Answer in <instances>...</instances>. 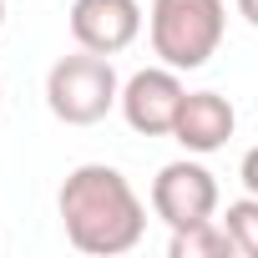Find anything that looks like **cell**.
<instances>
[{"label": "cell", "instance_id": "cell-5", "mask_svg": "<svg viewBox=\"0 0 258 258\" xmlns=\"http://www.w3.org/2000/svg\"><path fill=\"white\" fill-rule=\"evenodd\" d=\"M182 96H187V86L172 66H147L121 81V116L137 137H172Z\"/></svg>", "mask_w": 258, "mask_h": 258}, {"label": "cell", "instance_id": "cell-2", "mask_svg": "<svg viewBox=\"0 0 258 258\" xmlns=\"http://www.w3.org/2000/svg\"><path fill=\"white\" fill-rule=\"evenodd\" d=\"M147 31H152V51L162 56V66L198 71L218 56L228 36V11L223 0H152Z\"/></svg>", "mask_w": 258, "mask_h": 258}, {"label": "cell", "instance_id": "cell-4", "mask_svg": "<svg viewBox=\"0 0 258 258\" xmlns=\"http://www.w3.org/2000/svg\"><path fill=\"white\" fill-rule=\"evenodd\" d=\"M218 177L192 162V157H177L167 162L157 177H152V213L167 223V228H187V223H203V218H218Z\"/></svg>", "mask_w": 258, "mask_h": 258}, {"label": "cell", "instance_id": "cell-1", "mask_svg": "<svg viewBox=\"0 0 258 258\" xmlns=\"http://www.w3.org/2000/svg\"><path fill=\"white\" fill-rule=\"evenodd\" d=\"M56 213L66 228V243L91 253V258H116L132 253L147 233V208L132 192L116 167L106 162H81L66 172L61 192H56Z\"/></svg>", "mask_w": 258, "mask_h": 258}, {"label": "cell", "instance_id": "cell-12", "mask_svg": "<svg viewBox=\"0 0 258 258\" xmlns=\"http://www.w3.org/2000/svg\"><path fill=\"white\" fill-rule=\"evenodd\" d=\"M0 26H6V0H0Z\"/></svg>", "mask_w": 258, "mask_h": 258}, {"label": "cell", "instance_id": "cell-13", "mask_svg": "<svg viewBox=\"0 0 258 258\" xmlns=\"http://www.w3.org/2000/svg\"><path fill=\"white\" fill-rule=\"evenodd\" d=\"M0 101H6V91H0Z\"/></svg>", "mask_w": 258, "mask_h": 258}, {"label": "cell", "instance_id": "cell-7", "mask_svg": "<svg viewBox=\"0 0 258 258\" xmlns=\"http://www.w3.org/2000/svg\"><path fill=\"white\" fill-rule=\"evenodd\" d=\"M238 132V111L223 91H187L182 106H177V121H172V137L192 152V157H208L218 147H228V137Z\"/></svg>", "mask_w": 258, "mask_h": 258}, {"label": "cell", "instance_id": "cell-8", "mask_svg": "<svg viewBox=\"0 0 258 258\" xmlns=\"http://www.w3.org/2000/svg\"><path fill=\"white\" fill-rule=\"evenodd\" d=\"M167 253H172V258H233L238 243H233V233L223 228V218H203V223L172 228Z\"/></svg>", "mask_w": 258, "mask_h": 258}, {"label": "cell", "instance_id": "cell-9", "mask_svg": "<svg viewBox=\"0 0 258 258\" xmlns=\"http://www.w3.org/2000/svg\"><path fill=\"white\" fill-rule=\"evenodd\" d=\"M223 228L233 233V243H238V253H243V258H258V198H253V192H248V198H238V203H228Z\"/></svg>", "mask_w": 258, "mask_h": 258}, {"label": "cell", "instance_id": "cell-11", "mask_svg": "<svg viewBox=\"0 0 258 258\" xmlns=\"http://www.w3.org/2000/svg\"><path fill=\"white\" fill-rule=\"evenodd\" d=\"M233 6H238V16H243V21L258 31V0H233Z\"/></svg>", "mask_w": 258, "mask_h": 258}, {"label": "cell", "instance_id": "cell-6", "mask_svg": "<svg viewBox=\"0 0 258 258\" xmlns=\"http://www.w3.org/2000/svg\"><path fill=\"white\" fill-rule=\"evenodd\" d=\"M142 36L137 0H71V41L96 56H121Z\"/></svg>", "mask_w": 258, "mask_h": 258}, {"label": "cell", "instance_id": "cell-3", "mask_svg": "<svg viewBox=\"0 0 258 258\" xmlns=\"http://www.w3.org/2000/svg\"><path fill=\"white\" fill-rule=\"evenodd\" d=\"M46 106L66 126H96L111 106H121V81L111 56H96V51L61 56L46 71Z\"/></svg>", "mask_w": 258, "mask_h": 258}, {"label": "cell", "instance_id": "cell-10", "mask_svg": "<svg viewBox=\"0 0 258 258\" xmlns=\"http://www.w3.org/2000/svg\"><path fill=\"white\" fill-rule=\"evenodd\" d=\"M238 177H243V187H248V192L258 198V147H253V152L243 157V167H238Z\"/></svg>", "mask_w": 258, "mask_h": 258}]
</instances>
